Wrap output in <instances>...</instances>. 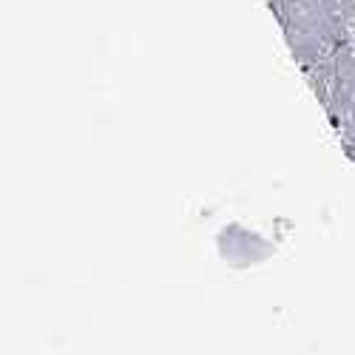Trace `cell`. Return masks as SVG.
Wrapping results in <instances>:
<instances>
[{"instance_id":"1","label":"cell","mask_w":355,"mask_h":355,"mask_svg":"<svg viewBox=\"0 0 355 355\" xmlns=\"http://www.w3.org/2000/svg\"><path fill=\"white\" fill-rule=\"evenodd\" d=\"M284 35H287V46L295 57V63L302 66V71H310V69L321 66L333 54V49L318 35H302V32H284Z\"/></svg>"}]
</instances>
